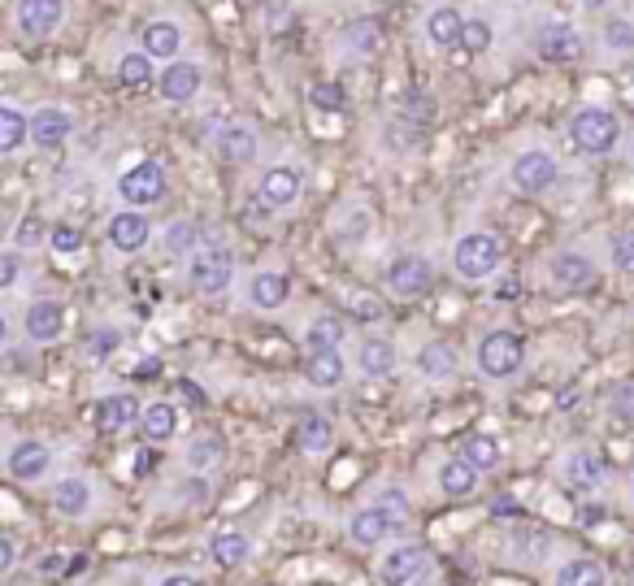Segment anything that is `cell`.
<instances>
[{"label":"cell","instance_id":"33","mask_svg":"<svg viewBox=\"0 0 634 586\" xmlns=\"http://www.w3.org/2000/svg\"><path fill=\"white\" fill-rule=\"evenodd\" d=\"M26 139H31V118H22L13 105H4V109H0V152L13 157Z\"/></svg>","mask_w":634,"mask_h":586},{"label":"cell","instance_id":"27","mask_svg":"<svg viewBox=\"0 0 634 586\" xmlns=\"http://www.w3.org/2000/svg\"><path fill=\"white\" fill-rule=\"evenodd\" d=\"M209 557H214L218 570H240V565L253 557V544H248L240 530H218V535L209 539Z\"/></svg>","mask_w":634,"mask_h":586},{"label":"cell","instance_id":"26","mask_svg":"<svg viewBox=\"0 0 634 586\" xmlns=\"http://www.w3.org/2000/svg\"><path fill=\"white\" fill-rule=\"evenodd\" d=\"M356 365L365 378H391L395 374V343L391 339H365L356 352Z\"/></svg>","mask_w":634,"mask_h":586},{"label":"cell","instance_id":"37","mask_svg":"<svg viewBox=\"0 0 634 586\" xmlns=\"http://www.w3.org/2000/svg\"><path fill=\"white\" fill-rule=\"evenodd\" d=\"M309 382H314L317 391H330V387H339L343 382V356L339 352H317L309 356Z\"/></svg>","mask_w":634,"mask_h":586},{"label":"cell","instance_id":"5","mask_svg":"<svg viewBox=\"0 0 634 586\" xmlns=\"http://www.w3.org/2000/svg\"><path fill=\"white\" fill-rule=\"evenodd\" d=\"M118 196L126 200V205H157L161 196H166V170L157 166V161H139V166H131V170H122V179H118Z\"/></svg>","mask_w":634,"mask_h":586},{"label":"cell","instance_id":"55","mask_svg":"<svg viewBox=\"0 0 634 586\" xmlns=\"http://www.w3.org/2000/svg\"><path fill=\"white\" fill-rule=\"evenodd\" d=\"M631 496H634V483H631Z\"/></svg>","mask_w":634,"mask_h":586},{"label":"cell","instance_id":"38","mask_svg":"<svg viewBox=\"0 0 634 586\" xmlns=\"http://www.w3.org/2000/svg\"><path fill=\"white\" fill-rule=\"evenodd\" d=\"M200 240H205V235H200V227H196V222H187V218H183V222H170V227H166V235H161V244H166V253H170V257H187V253H196V248H200Z\"/></svg>","mask_w":634,"mask_h":586},{"label":"cell","instance_id":"54","mask_svg":"<svg viewBox=\"0 0 634 586\" xmlns=\"http://www.w3.org/2000/svg\"><path fill=\"white\" fill-rule=\"evenodd\" d=\"M583 4H587V9H605L609 0H583Z\"/></svg>","mask_w":634,"mask_h":586},{"label":"cell","instance_id":"36","mask_svg":"<svg viewBox=\"0 0 634 586\" xmlns=\"http://www.w3.org/2000/svg\"><path fill=\"white\" fill-rule=\"evenodd\" d=\"M305 343H309V356H317V352H339L343 321L339 317H317V321H309V330H305Z\"/></svg>","mask_w":634,"mask_h":586},{"label":"cell","instance_id":"3","mask_svg":"<svg viewBox=\"0 0 634 586\" xmlns=\"http://www.w3.org/2000/svg\"><path fill=\"white\" fill-rule=\"evenodd\" d=\"M570 135H574V148H578V152L605 157V152H613L618 139H622V122H618V113H609V109H600V105H587V109L574 113Z\"/></svg>","mask_w":634,"mask_h":586},{"label":"cell","instance_id":"51","mask_svg":"<svg viewBox=\"0 0 634 586\" xmlns=\"http://www.w3.org/2000/svg\"><path fill=\"white\" fill-rule=\"evenodd\" d=\"M157 586H200V578H192V574H166Z\"/></svg>","mask_w":634,"mask_h":586},{"label":"cell","instance_id":"19","mask_svg":"<svg viewBox=\"0 0 634 586\" xmlns=\"http://www.w3.org/2000/svg\"><path fill=\"white\" fill-rule=\"evenodd\" d=\"M301 196V170L296 166H275L261 174V205L270 209H288Z\"/></svg>","mask_w":634,"mask_h":586},{"label":"cell","instance_id":"50","mask_svg":"<svg viewBox=\"0 0 634 586\" xmlns=\"http://www.w3.org/2000/svg\"><path fill=\"white\" fill-rule=\"evenodd\" d=\"M13 565H17V544L4 535V539H0V574H9Z\"/></svg>","mask_w":634,"mask_h":586},{"label":"cell","instance_id":"52","mask_svg":"<svg viewBox=\"0 0 634 586\" xmlns=\"http://www.w3.org/2000/svg\"><path fill=\"white\" fill-rule=\"evenodd\" d=\"M39 240V222H22V240L17 244H35Z\"/></svg>","mask_w":634,"mask_h":586},{"label":"cell","instance_id":"40","mask_svg":"<svg viewBox=\"0 0 634 586\" xmlns=\"http://www.w3.org/2000/svg\"><path fill=\"white\" fill-rule=\"evenodd\" d=\"M118 78H122L126 87H135V91L153 87V83H157V78H153V57H148V52H126V57L118 61Z\"/></svg>","mask_w":634,"mask_h":586},{"label":"cell","instance_id":"48","mask_svg":"<svg viewBox=\"0 0 634 586\" xmlns=\"http://www.w3.org/2000/svg\"><path fill=\"white\" fill-rule=\"evenodd\" d=\"M613 417H618V422H631L634 426V382H626V387H618V391H613Z\"/></svg>","mask_w":634,"mask_h":586},{"label":"cell","instance_id":"7","mask_svg":"<svg viewBox=\"0 0 634 586\" xmlns=\"http://www.w3.org/2000/svg\"><path fill=\"white\" fill-rule=\"evenodd\" d=\"M187 279H192V288H196V292L222 295L227 288H231V279H235V261H231V253H227V248H209V253H200V257L192 261Z\"/></svg>","mask_w":634,"mask_h":586},{"label":"cell","instance_id":"15","mask_svg":"<svg viewBox=\"0 0 634 586\" xmlns=\"http://www.w3.org/2000/svg\"><path fill=\"white\" fill-rule=\"evenodd\" d=\"M214 152H218L227 166H248V161L257 157V135H253V126L227 122V126L214 135Z\"/></svg>","mask_w":634,"mask_h":586},{"label":"cell","instance_id":"56","mask_svg":"<svg viewBox=\"0 0 634 586\" xmlns=\"http://www.w3.org/2000/svg\"><path fill=\"white\" fill-rule=\"evenodd\" d=\"M631 152H634V148H631Z\"/></svg>","mask_w":634,"mask_h":586},{"label":"cell","instance_id":"31","mask_svg":"<svg viewBox=\"0 0 634 586\" xmlns=\"http://www.w3.org/2000/svg\"><path fill=\"white\" fill-rule=\"evenodd\" d=\"M330 439H334V430H330V422H326L321 413H305V417L296 422V448H301V452L317 456V452L330 448Z\"/></svg>","mask_w":634,"mask_h":586},{"label":"cell","instance_id":"39","mask_svg":"<svg viewBox=\"0 0 634 586\" xmlns=\"http://www.w3.org/2000/svg\"><path fill=\"white\" fill-rule=\"evenodd\" d=\"M343 44H348L352 52H374V48L382 44V26H378L374 17H352V22L343 26Z\"/></svg>","mask_w":634,"mask_h":586},{"label":"cell","instance_id":"34","mask_svg":"<svg viewBox=\"0 0 634 586\" xmlns=\"http://www.w3.org/2000/svg\"><path fill=\"white\" fill-rule=\"evenodd\" d=\"M461 456H465L478 474H491V469H500V461H504V452H500V443H496L491 435H474V439H465Z\"/></svg>","mask_w":634,"mask_h":586},{"label":"cell","instance_id":"30","mask_svg":"<svg viewBox=\"0 0 634 586\" xmlns=\"http://www.w3.org/2000/svg\"><path fill=\"white\" fill-rule=\"evenodd\" d=\"M426 35H430V44H439V48H452V44H461V35H465V17L456 13V9H435L430 17H426Z\"/></svg>","mask_w":634,"mask_h":586},{"label":"cell","instance_id":"23","mask_svg":"<svg viewBox=\"0 0 634 586\" xmlns=\"http://www.w3.org/2000/svg\"><path fill=\"white\" fill-rule=\"evenodd\" d=\"M70 131H74V118L61 113V109H39V113L31 118V139H35L39 148H61V144L70 139Z\"/></svg>","mask_w":634,"mask_h":586},{"label":"cell","instance_id":"22","mask_svg":"<svg viewBox=\"0 0 634 586\" xmlns=\"http://www.w3.org/2000/svg\"><path fill=\"white\" fill-rule=\"evenodd\" d=\"M183 461H187V469L209 474V469H218V465L227 461V439H222V435H214V430H200V435L183 448Z\"/></svg>","mask_w":634,"mask_h":586},{"label":"cell","instance_id":"25","mask_svg":"<svg viewBox=\"0 0 634 586\" xmlns=\"http://www.w3.org/2000/svg\"><path fill=\"white\" fill-rule=\"evenodd\" d=\"M52 509H57V517H83L92 509V483L87 478H61L52 487Z\"/></svg>","mask_w":634,"mask_h":586},{"label":"cell","instance_id":"43","mask_svg":"<svg viewBox=\"0 0 634 586\" xmlns=\"http://www.w3.org/2000/svg\"><path fill=\"white\" fill-rule=\"evenodd\" d=\"M605 48H609V52H631L634 48V26L626 17H613V22L605 26Z\"/></svg>","mask_w":634,"mask_h":586},{"label":"cell","instance_id":"12","mask_svg":"<svg viewBox=\"0 0 634 586\" xmlns=\"http://www.w3.org/2000/svg\"><path fill=\"white\" fill-rule=\"evenodd\" d=\"M148 240H153V227H148V218H144L139 209H126V213H118V218L109 222V244H113V253H122V257L144 253Z\"/></svg>","mask_w":634,"mask_h":586},{"label":"cell","instance_id":"13","mask_svg":"<svg viewBox=\"0 0 634 586\" xmlns=\"http://www.w3.org/2000/svg\"><path fill=\"white\" fill-rule=\"evenodd\" d=\"M548 274H552V288L557 292H587L596 283V266L583 253H557L552 266H548Z\"/></svg>","mask_w":634,"mask_h":586},{"label":"cell","instance_id":"49","mask_svg":"<svg viewBox=\"0 0 634 586\" xmlns=\"http://www.w3.org/2000/svg\"><path fill=\"white\" fill-rule=\"evenodd\" d=\"M13 283H17V253H4V257H0V288L9 292Z\"/></svg>","mask_w":634,"mask_h":586},{"label":"cell","instance_id":"53","mask_svg":"<svg viewBox=\"0 0 634 586\" xmlns=\"http://www.w3.org/2000/svg\"><path fill=\"white\" fill-rule=\"evenodd\" d=\"M356 317H378V304H374V300H361V304H356Z\"/></svg>","mask_w":634,"mask_h":586},{"label":"cell","instance_id":"4","mask_svg":"<svg viewBox=\"0 0 634 586\" xmlns=\"http://www.w3.org/2000/svg\"><path fill=\"white\" fill-rule=\"evenodd\" d=\"M378 578H382V586H430V578H435V561H430L426 548L400 544V548L382 552Z\"/></svg>","mask_w":634,"mask_h":586},{"label":"cell","instance_id":"17","mask_svg":"<svg viewBox=\"0 0 634 586\" xmlns=\"http://www.w3.org/2000/svg\"><path fill=\"white\" fill-rule=\"evenodd\" d=\"M157 91H161V100H170V105H187V100L200 91V70H196V61H174V65H166L161 78H157Z\"/></svg>","mask_w":634,"mask_h":586},{"label":"cell","instance_id":"21","mask_svg":"<svg viewBox=\"0 0 634 586\" xmlns=\"http://www.w3.org/2000/svg\"><path fill=\"white\" fill-rule=\"evenodd\" d=\"M391 530H395V526L387 522V513H382L378 504L356 509V513H352V522H348V539H352V544H361V548H378Z\"/></svg>","mask_w":634,"mask_h":586},{"label":"cell","instance_id":"20","mask_svg":"<svg viewBox=\"0 0 634 586\" xmlns=\"http://www.w3.org/2000/svg\"><path fill=\"white\" fill-rule=\"evenodd\" d=\"M478 469L465 461V456H452V461H443L439 465V491L448 496V500H470L474 491H478Z\"/></svg>","mask_w":634,"mask_h":586},{"label":"cell","instance_id":"47","mask_svg":"<svg viewBox=\"0 0 634 586\" xmlns=\"http://www.w3.org/2000/svg\"><path fill=\"white\" fill-rule=\"evenodd\" d=\"M309 105L321 109V113H334L339 105H343V91L334 87V83H314V91H309Z\"/></svg>","mask_w":634,"mask_h":586},{"label":"cell","instance_id":"24","mask_svg":"<svg viewBox=\"0 0 634 586\" xmlns=\"http://www.w3.org/2000/svg\"><path fill=\"white\" fill-rule=\"evenodd\" d=\"M417 369H422V378H430V382H448V378H456V369H461V361H456V352H452V343H426L422 352H417Z\"/></svg>","mask_w":634,"mask_h":586},{"label":"cell","instance_id":"10","mask_svg":"<svg viewBox=\"0 0 634 586\" xmlns=\"http://www.w3.org/2000/svg\"><path fill=\"white\" fill-rule=\"evenodd\" d=\"M22 330L31 343H52L65 330V304L61 300H35L22 313Z\"/></svg>","mask_w":634,"mask_h":586},{"label":"cell","instance_id":"18","mask_svg":"<svg viewBox=\"0 0 634 586\" xmlns=\"http://www.w3.org/2000/svg\"><path fill=\"white\" fill-rule=\"evenodd\" d=\"M61 13H65L61 0H22V4H17V30L31 35V39H44V35L57 30Z\"/></svg>","mask_w":634,"mask_h":586},{"label":"cell","instance_id":"41","mask_svg":"<svg viewBox=\"0 0 634 586\" xmlns=\"http://www.w3.org/2000/svg\"><path fill=\"white\" fill-rule=\"evenodd\" d=\"M491 39H496V35H491V22L470 17V22H465V35H461V48H465V52H487Z\"/></svg>","mask_w":634,"mask_h":586},{"label":"cell","instance_id":"35","mask_svg":"<svg viewBox=\"0 0 634 586\" xmlns=\"http://www.w3.org/2000/svg\"><path fill=\"white\" fill-rule=\"evenodd\" d=\"M179 44H183L179 22H153V26L144 30V52H148V57H174Z\"/></svg>","mask_w":634,"mask_h":586},{"label":"cell","instance_id":"11","mask_svg":"<svg viewBox=\"0 0 634 586\" xmlns=\"http://www.w3.org/2000/svg\"><path fill=\"white\" fill-rule=\"evenodd\" d=\"M48 465H52V452H48L39 439H17V443L9 448V456H4V469H9L17 483H39V478L48 474Z\"/></svg>","mask_w":634,"mask_h":586},{"label":"cell","instance_id":"6","mask_svg":"<svg viewBox=\"0 0 634 586\" xmlns=\"http://www.w3.org/2000/svg\"><path fill=\"white\" fill-rule=\"evenodd\" d=\"M557 157H548L544 148H531V152H522L517 161H513V170H509V179H513V187L522 192V196H539V192H548L552 183H557Z\"/></svg>","mask_w":634,"mask_h":586},{"label":"cell","instance_id":"16","mask_svg":"<svg viewBox=\"0 0 634 586\" xmlns=\"http://www.w3.org/2000/svg\"><path fill=\"white\" fill-rule=\"evenodd\" d=\"M96 422H100V430H105V435H122V430H131V426H139V422H144V408H139V400H135V395L118 391V395H105V400H100Z\"/></svg>","mask_w":634,"mask_h":586},{"label":"cell","instance_id":"42","mask_svg":"<svg viewBox=\"0 0 634 586\" xmlns=\"http://www.w3.org/2000/svg\"><path fill=\"white\" fill-rule=\"evenodd\" d=\"M48 248H52L57 257H74V253H83V231H78V227H52Z\"/></svg>","mask_w":634,"mask_h":586},{"label":"cell","instance_id":"28","mask_svg":"<svg viewBox=\"0 0 634 586\" xmlns=\"http://www.w3.org/2000/svg\"><path fill=\"white\" fill-rule=\"evenodd\" d=\"M139 430H144L153 443L174 439V430H179V408H174L170 400H153V404H144V422H139Z\"/></svg>","mask_w":634,"mask_h":586},{"label":"cell","instance_id":"46","mask_svg":"<svg viewBox=\"0 0 634 586\" xmlns=\"http://www.w3.org/2000/svg\"><path fill=\"white\" fill-rule=\"evenodd\" d=\"M118 343H122V330H118V326H105V330L92 334V347H87V352H92L96 361H105V356L118 352Z\"/></svg>","mask_w":634,"mask_h":586},{"label":"cell","instance_id":"29","mask_svg":"<svg viewBox=\"0 0 634 586\" xmlns=\"http://www.w3.org/2000/svg\"><path fill=\"white\" fill-rule=\"evenodd\" d=\"M552 586H609V570L592 557H574L557 570V583Z\"/></svg>","mask_w":634,"mask_h":586},{"label":"cell","instance_id":"44","mask_svg":"<svg viewBox=\"0 0 634 586\" xmlns=\"http://www.w3.org/2000/svg\"><path fill=\"white\" fill-rule=\"evenodd\" d=\"M378 509L387 513V522H391L395 530H404V526H409V500H404L400 491H382V496H378Z\"/></svg>","mask_w":634,"mask_h":586},{"label":"cell","instance_id":"45","mask_svg":"<svg viewBox=\"0 0 634 586\" xmlns=\"http://www.w3.org/2000/svg\"><path fill=\"white\" fill-rule=\"evenodd\" d=\"M613 270L618 274H634V231H622L613 240Z\"/></svg>","mask_w":634,"mask_h":586},{"label":"cell","instance_id":"14","mask_svg":"<svg viewBox=\"0 0 634 586\" xmlns=\"http://www.w3.org/2000/svg\"><path fill=\"white\" fill-rule=\"evenodd\" d=\"M426 288H430V261L426 257H400V261H391L387 292L400 295V300H413V295H422Z\"/></svg>","mask_w":634,"mask_h":586},{"label":"cell","instance_id":"2","mask_svg":"<svg viewBox=\"0 0 634 586\" xmlns=\"http://www.w3.org/2000/svg\"><path fill=\"white\" fill-rule=\"evenodd\" d=\"M522 361H526V343H522V334H513V330H487V334L478 339L474 365H478L483 378L504 382V378H513V374L522 369Z\"/></svg>","mask_w":634,"mask_h":586},{"label":"cell","instance_id":"1","mask_svg":"<svg viewBox=\"0 0 634 586\" xmlns=\"http://www.w3.org/2000/svg\"><path fill=\"white\" fill-rule=\"evenodd\" d=\"M500 261H504V244H500L496 231H470V235L456 240L452 266H456V274H461L465 283H483V279H491V274L500 270Z\"/></svg>","mask_w":634,"mask_h":586},{"label":"cell","instance_id":"8","mask_svg":"<svg viewBox=\"0 0 634 586\" xmlns=\"http://www.w3.org/2000/svg\"><path fill=\"white\" fill-rule=\"evenodd\" d=\"M535 48H539L544 61H557V65L583 57V39H578V30L570 22H544L539 35H535Z\"/></svg>","mask_w":634,"mask_h":586},{"label":"cell","instance_id":"9","mask_svg":"<svg viewBox=\"0 0 634 586\" xmlns=\"http://www.w3.org/2000/svg\"><path fill=\"white\" fill-rule=\"evenodd\" d=\"M605 483H609V465H605L600 452L583 448V452H570V456H565V487H570V491L592 496V491H600Z\"/></svg>","mask_w":634,"mask_h":586},{"label":"cell","instance_id":"32","mask_svg":"<svg viewBox=\"0 0 634 586\" xmlns=\"http://www.w3.org/2000/svg\"><path fill=\"white\" fill-rule=\"evenodd\" d=\"M248 295H253L257 308H279V304L288 300V274H279V270H261V274H253Z\"/></svg>","mask_w":634,"mask_h":586}]
</instances>
